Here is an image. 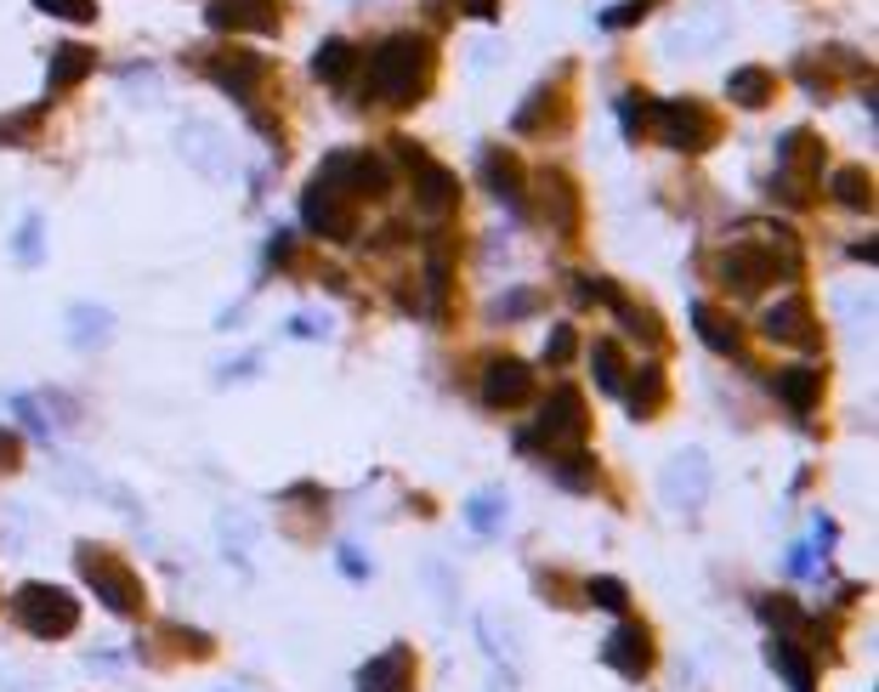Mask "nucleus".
Returning <instances> with one entry per match:
<instances>
[{
	"label": "nucleus",
	"mask_w": 879,
	"mask_h": 692,
	"mask_svg": "<svg viewBox=\"0 0 879 692\" xmlns=\"http://www.w3.org/2000/svg\"><path fill=\"white\" fill-rule=\"evenodd\" d=\"M358 692H415V653L386 648L381 658H369L358 670Z\"/></svg>",
	"instance_id": "6ab92c4d"
},
{
	"label": "nucleus",
	"mask_w": 879,
	"mask_h": 692,
	"mask_svg": "<svg viewBox=\"0 0 879 692\" xmlns=\"http://www.w3.org/2000/svg\"><path fill=\"white\" fill-rule=\"evenodd\" d=\"M12 409L23 414V426H29L35 437H52V420L40 414V398H12Z\"/></svg>",
	"instance_id": "49530a36"
},
{
	"label": "nucleus",
	"mask_w": 879,
	"mask_h": 692,
	"mask_svg": "<svg viewBox=\"0 0 879 692\" xmlns=\"http://www.w3.org/2000/svg\"><path fill=\"white\" fill-rule=\"evenodd\" d=\"M23 465V437L12 426H0V472H17Z\"/></svg>",
	"instance_id": "09e8293b"
},
{
	"label": "nucleus",
	"mask_w": 879,
	"mask_h": 692,
	"mask_svg": "<svg viewBox=\"0 0 879 692\" xmlns=\"http://www.w3.org/2000/svg\"><path fill=\"white\" fill-rule=\"evenodd\" d=\"M323 182H335L346 200H386V193H392V170L374 154H364V148H346V154L323 159Z\"/></svg>",
	"instance_id": "9d476101"
},
{
	"label": "nucleus",
	"mask_w": 879,
	"mask_h": 692,
	"mask_svg": "<svg viewBox=\"0 0 879 692\" xmlns=\"http://www.w3.org/2000/svg\"><path fill=\"white\" fill-rule=\"evenodd\" d=\"M290 335L313 341V335H330V324H323V318H313V312H295V318H290Z\"/></svg>",
	"instance_id": "3c124183"
},
{
	"label": "nucleus",
	"mask_w": 879,
	"mask_h": 692,
	"mask_svg": "<svg viewBox=\"0 0 879 692\" xmlns=\"http://www.w3.org/2000/svg\"><path fill=\"white\" fill-rule=\"evenodd\" d=\"M619 284L613 279H601V273H573V302L579 307H613L619 302Z\"/></svg>",
	"instance_id": "c9c22d12"
},
{
	"label": "nucleus",
	"mask_w": 879,
	"mask_h": 692,
	"mask_svg": "<svg viewBox=\"0 0 879 692\" xmlns=\"http://www.w3.org/2000/svg\"><path fill=\"white\" fill-rule=\"evenodd\" d=\"M483 182H488V193H494V200L506 205L511 216H522V210H527L522 165H517V154H511V148H488V154H483Z\"/></svg>",
	"instance_id": "a211bd4d"
},
{
	"label": "nucleus",
	"mask_w": 879,
	"mask_h": 692,
	"mask_svg": "<svg viewBox=\"0 0 879 692\" xmlns=\"http://www.w3.org/2000/svg\"><path fill=\"white\" fill-rule=\"evenodd\" d=\"M534 398V369L522 358H488L483 363V403L488 409H522Z\"/></svg>",
	"instance_id": "4468645a"
},
{
	"label": "nucleus",
	"mask_w": 879,
	"mask_h": 692,
	"mask_svg": "<svg viewBox=\"0 0 879 692\" xmlns=\"http://www.w3.org/2000/svg\"><path fill=\"white\" fill-rule=\"evenodd\" d=\"M534 188H539V216L550 221V228H557L562 239L579 233V188H573L568 170H539Z\"/></svg>",
	"instance_id": "dca6fc26"
},
{
	"label": "nucleus",
	"mask_w": 879,
	"mask_h": 692,
	"mask_svg": "<svg viewBox=\"0 0 879 692\" xmlns=\"http://www.w3.org/2000/svg\"><path fill=\"white\" fill-rule=\"evenodd\" d=\"M448 279H455V267H448V239H432L425 244V318L448 312Z\"/></svg>",
	"instance_id": "393cba45"
},
{
	"label": "nucleus",
	"mask_w": 879,
	"mask_h": 692,
	"mask_svg": "<svg viewBox=\"0 0 879 692\" xmlns=\"http://www.w3.org/2000/svg\"><path fill=\"white\" fill-rule=\"evenodd\" d=\"M205 23L216 35H272L279 29V0H211Z\"/></svg>",
	"instance_id": "f8f14e48"
},
{
	"label": "nucleus",
	"mask_w": 879,
	"mask_h": 692,
	"mask_svg": "<svg viewBox=\"0 0 879 692\" xmlns=\"http://www.w3.org/2000/svg\"><path fill=\"white\" fill-rule=\"evenodd\" d=\"M761 335L772 346H812L817 330H812V307H806V295H784L777 307L761 312Z\"/></svg>",
	"instance_id": "f3484780"
},
{
	"label": "nucleus",
	"mask_w": 879,
	"mask_h": 692,
	"mask_svg": "<svg viewBox=\"0 0 879 692\" xmlns=\"http://www.w3.org/2000/svg\"><path fill=\"white\" fill-rule=\"evenodd\" d=\"M527 312H539V295L534 290H511V295H499V302L488 307L494 324H511V318H527Z\"/></svg>",
	"instance_id": "a19ab883"
},
{
	"label": "nucleus",
	"mask_w": 879,
	"mask_h": 692,
	"mask_svg": "<svg viewBox=\"0 0 879 692\" xmlns=\"http://www.w3.org/2000/svg\"><path fill=\"white\" fill-rule=\"evenodd\" d=\"M766 664L789 681V692H817V676H812L806 653L794 648V636H772V641H766Z\"/></svg>",
	"instance_id": "b1692460"
},
{
	"label": "nucleus",
	"mask_w": 879,
	"mask_h": 692,
	"mask_svg": "<svg viewBox=\"0 0 879 692\" xmlns=\"http://www.w3.org/2000/svg\"><path fill=\"white\" fill-rule=\"evenodd\" d=\"M205 74L233 97V103H256V91H262V80H267V57L262 52H216L211 63H205Z\"/></svg>",
	"instance_id": "ddd939ff"
},
{
	"label": "nucleus",
	"mask_w": 879,
	"mask_h": 692,
	"mask_svg": "<svg viewBox=\"0 0 879 692\" xmlns=\"http://www.w3.org/2000/svg\"><path fill=\"white\" fill-rule=\"evenodd\" d=\"M12 261L17 267H40L46 261V216L40 210H29L17 221V233H12Z\"/></svg>",
	"instance_id": "7c9ffc66"
},
{
	"label": "nucleus",
	"mask_w": 879,
	"mask_h": 692,
	"mask_svg": "<svg viewBox=\"0 0 879 692\" xmlns=\"http://www.w3.org/2000/svg\"><path fill=\"white\" fill-rule=\"evenodd\" d=\"M601 664H608V670H619L624 681H641V676L652 670V636H647V625H630V619H624L608 641H601Z\"/></svg>",
	"instance_id": "2eb2a0df"
},
{
	"label": "nucleus",
	"mask_w": 879,
	"mask_h": 692,
	"mask_svg": "<svg viewBox=\"0 0 879 692\" xmlns=\"http://www.w3.org/2000/svg\"><path fill=\"white\" fill-rule=\"evenodd\" d=\"M352 68H358V46L341 40V35L323 40L318 52H313V80H323V86H346Z\"/></svg>",
	"instance_id": "cd10ccee"
},
{
	"label": "nucleus",
	"mask_w": 879,
	"mask_h": 692,
	"mask_svg": "<svg viewBox=\"0 0 879 692\" xmlns=\"http://www.w3.org/2000/svg\"><path fill=\"white\" fill-rule=\"evenodd\" d=\"M585 602L608 607V613H624L630 607V590H624V579H613V574H596V579H585Z\"/></svg>",
	"instance_id": "e433bc0d"
},
{
	"label": "nucleus",
	"mask_w": 879,
	"mask_h": 692,
	"mask_svg": "<svg viewBox=\"0 0 879 692\" xmlns=\"http://www.w3.org/2000/svg\"><path fill=\"white\" fill-rule=\"evenodd\" d=\"M301 221H307V233L330 239V244H346L352 233H358V210H352V200L323 177H313V188L301 193Z\"/></svg>",
	"instance_id": "6e6552de"
},
{
	"label": "nucleus",
	"mask_w": 879,
	"mask_h": 692,
	"mask_svg": "<svg viewBox=\"0 0 879 692\" xmlns=\"http://www.w3.org/2000/svg\"><path fill=\"white\" fill-rule=\"evenodd\" d=\"M432 68H437V52L425 35H392L374 46L369 57V97L374 103H392V108H409L425 97V86H432Z\"/></svg>",
	"instance_id": "f257e3e1"
},
{
	"label": "nucleus",
	"mask_w": 879,
	"mask_h": 692,
	"mask_svg": "<svg viewBox=\"0 0 879 692\" xmlns=\"http://www.w3.org/2000/svg\"><path fill=\"white\" fill-rule=\"evenodd\" d=\"M392 154L409 165V188H415V205L425 210V216H448L460 205V177L448 165H437L432 154H425L420 142H409V137H392Z\"/></svg>",
	"instance_id": "39448f33"
},
{
	"label": "nucleus",
	"mask_w": 879,
	"mask_h": 692,
	"mask_svg": "<svg viewBox=\"0 0 879 692\" xmlns=\"http://www.w3.org/2000/svg\"><path fill=\"white\" fill-rule=\"evenodd\" d=\"M216 528H221V546L233 551V562L250 567V546H256V534H262V528L250 523L244 511H221V523H216Z\"/></svg>",
	"instance_id": "473e14b6"
},
{
	"label": "nucleus",
	"mask_w": 879,
	"mask_h": 692,
	"mask_svg": "<svg viewBox=\"0 0 879 692\" xmlns=\"http://www.w3.org/2000/svg\"><path fill=\"white\" fill-rule=\"evenodd\" d=\"M35 7H40L46 17H63V23H91V17H97L91 0H35Z\"/></svg>",
	"instance_id": "37998d69"
},
{
	"label": "nucleus",
	"mask_w": 879,
	"mask_h": 692,
	"mask_svg": "<svg viewBox=\"0 0 879 692\" xmlns=\"http://www.w3.org/2000/svg\"><path fill=\"white\" fill-rule=\"evenodd\" d=\"M590 363H596V386L601 392H624V353L613 341H596L590 346Z\"/></svg>",
	"instance_id": "f704fd0d"
},
{
	"label": "nucleus",
	"mask_w": 879,
	"mask_h": 692,
	"mask_svg": "<svg viewBox=\"0 0 879 692\" xmlns=\"http://www.w3.org/2000/svg\"><path fill=\"white\" fill-rule=\"evenodd\" d=\"M506 523H511V500H506L499 488H476L471 500H466V528H471V534L494 539Z\"/></svg>",
	"instance_id": "a878e982"
},
{
	"label": "nucleus",
	"mask_w": 879,
	"mask_h": 692,
	"mask_svg": "<svg viewBox=\"0 0 879 692\" xmlns=\"http://www.w3.org/2000/svg\"><path fill=\"white\" fill-rule=\"evenodd\" d=\"M341 574L346 579H369V556H358V546H341Z\"/></svg>",
	"instance_id": "603ef678"
},
{
	"label": "nucleus",
	"mask_w": 879,
	"mask_h": 692,
	"mask_svg": "<svg viewBox=\"0 0 879 692\" xmlns=\"http://www.w3.org/2000/svg\"><path fill=\"white\" fill-rule=\"evenodd\" d=\"M74 567H80V579L91 585V597L103 602L109 613H125V619L142 613V579H137V567H125L103 546H80V551H74Z\"/></svg>",
	"instance_id": "f03ea898"
},
{
	"label": "nucleus",
	"mask_w": 879,
	"mask_h": 692,
	"mask_svg": "<svg viewBox=\"0 0 879 692\" xmlns=\"http://www.w3.org/2000/svg\"><path fill=\"white\" fill-rule=\"evenodd\" d=\"M550 108H557V86H534V91H527V103L517 108L511 126H517V131H539V119H550Z\"/></svg>",
	"instance_id": "58836bf2"
},
{
	"label": "nucleus",
	"mask_w": 879,
	"mask_h": 692,
	"mask_svg": "<svg viewBox=\"0 0 879 692\" xmlns=\"http://www.w3.org/2000/svg\"><path fill=\"white\" fill-rule=\"evenodd\" d=\"M624 403H630L636 420H652V414H659V403H664V369H659V363H641L636 381L624 386Z\"/></svg>",
	"instance_id": "c85d7f7f"
},
{
	"label": "nucleus",
	"mask_w": 879,
	"mask_h": 692,
	"mask_svg": "<svg viewBox=\"0 0 879 692\" xmlns=\"http://www.w3.org/2000/svg\"><path fill=\"white\" fill-rule=\"evenodd\" d=\"M290 256H295V233L290 228H272V239H267V267H290Z\"/></svg>",
	"instance_id": "de8ad7c7"
},
{
	"label": "nucleus",
	"mask_w": 879,
	"mask_h": 692,
	"mask_svg": "<svg viewBox=\"0 0 879 692\" xmlns=\"http://www.w3.org/2000/svg\"><path fill=\"white\" fill-rule=\"evenodd\" d=\"M715 279L726 290H738V295H755L766 279H777V256L755 239H738V244H726V251L715 256Z\"/></svg>",
	"instance_id": "9b49d317"
},
{
	"label": "nucleus",
	"mask_w": 879,
	"mask_h": 692,
	"mask_svg": "<svg viewBox=\"0 0 879 692\" xmlns=\"http://www.w3.org/2000/svg\"><path fill=\"white\" fill-rule=\"evenodd\" d=\"M176 154H182L205 182H228V177H233L228 131L211 126V119H182V126H176Z\"/></svg>",
	"instance_id": "0eeeda50"
},
{
	"label": "nucleus",
	"mask_w": 879,
	"mask_h": 692,
	"mask_svg": "<svg viewBox=\"0 0 879 692\" xmlns=\"http://www.w3.org/2000/svg\"><path fill=\"white\" fill-rule=\"evenodd\" d=\"M460 12H466V17H483V23H494V17H499V0H460Z\"/></svg>",
	"instance_id": "864d4df0"
},
{
	"label": "nucleus",
	"mask_w": 879,
	"mask_h": 692,
	"mask_svg": "<svg viewBox=\"0 0 879 692\" xmlns=\"http://www.w3.org/2000/svg\"><path fill=\"white\" fill-rule=\"evenodd\" d=\"M812 567H817L812 546H794V556H789V574H812Z\"/></svg>",
	"instance_id": "5fc2aeb1"
},
{
	"label": "nucleus",
	"mask_w": 879,
	"mask_h": 692,
	"mask_svg": "<svg viewBox=\"0 0 879 692\" xmlns=\"http://www.w3.org/2000/svg\"><path fill=\"white\" fill-rule=\"evenodd\" d=\"M68 341L80 353H97V346L114 341V312L109 307H91V302H74L68 307Z\"/></svg>",
	"instance_id": "5701e85b"
},
{
	"label": "nucleus",
	"mask_w": 879,
	"mask_h": 692,
	"mask_svg": "<svg viewBox=\"0 0 879 692\" xmlns=\"http://www.w3.org/2000/svg\"><path fill=\"white\" fill-rule=\"evenodd\" d=\"M256 363H262L256 353H244V358H233V363H221L216 381H221V386H228V381H250V375H256Z\"/></svg>",
	"instance_id": "8fccbe9b"
},
{
	"label": "nucleus",
	"mask_w": 879,
	"mask_h": 692,
	"mask_svg": "<svg viewBox=\"0 0 879 692\" xmlns=\"http://www.w3.org/2000/svg\"><path fill=\"white\" fill-rule=\"evenodd\" d=\"M12 613H17V625L29 636H40V641L74 636V625H80V602H74L68 590H58V585H23L12 597Z\"/></svg>",
	"instance_id": "423d86ee"
},
{
	"label": "nucleus",
	"mask_w": 879,
	"mask_h": 692,
	"mask_svg": "<svg viewBox=\"0 0 879 692\" xmlns=\"http://www.w3.org/2000/svg\"><path fill=\"white\" fill-rule=\"evenodd\" d=\"M772 392L784 398L794 414H812L817 409V398H823V369L817 363H794V369H777V381H772Z\"/></svg>",
	"instance_id": "4be33fe9"
},
{
	"label": "nucleus",
	"mask_w": 879,
	"mask_h": 692,
	"mask_svg": "<svg viewBox=\"0 0 879 692\" xmlns=\"http://www.w3.org/2000/svg\"><path fill=\"white\" fill-rule=\"evenodd\" d=\"M641 17H647V0H624V7L601 12V29H630V23H641Z\"/></svg>",
	"instance_id": "a18cd8bd"
},
{
	"label": "nucleus",
	"mask_w": 879,
	"mask_h": 692,
	"mask_svg": "<svg viewBox=\"0 0 879 692\" xmlns=\"http://www.w3.org/2000/svg\"><path fill=\"white\" fill-rule=\"evenodd\" d=\"M40 119H46V103L7 114V119H0V148H29V142H35V131H40Z\"/></svg>",
	"instance_id": "72a5a7b5"
},
{
	"label": "nucleus",
	"mask_w": 879,
	"mask_h": 692,
	"mask_svg": "<svg viewBox=\"0 0 879 692\" xmlns=\"http://www.w3.org/2000/svg\"><path fill=\"white\" fill-rule=\"evenodd\" d=\"M573 353H579V335H573V324H557V330H550L545 358H550V363H573Z\"/></svg>",
	"instance_id": "c03bdc74"
},
{
	"label": "nucleus",
	"mask_w": 879,
	"mask_h": 692,
	"mask_svg": "<svg viewBox=\"0 0 879 692\" xmlns=\"http://www.w3.org/2000/svg\"><path fill=\"white\" fill-rule=\"evenodd\" d=\"M550 472H557L562 488H590V483H596V460H590L585 449H562V460L550 465Z\"/></svg>",
	"instance_id": "4c0bfd02"
},
{
	"label": "nucleus",
	"mask_w": 879,
	"mask_h": 692,
	"mask_svg": "<svg viewBox=\"0 0 879 692\" xmlns=\"http://www.w3.org/2000/svg\"><path fill=\"white\" fill-rule=\"evenodd\" d=\"M710 488H715V472H710V454L703 449H681L659 472V494H664L670 511H703Z\"/></svg>",
	"instance_id": "1a4fd4ad"
},
{
	"label": "nucleus",
	"mask_w": 879,
	"mask_h": 692,
	"mask_svg": "<svg viewBox=\"0 0 879 692\" xmlns=\"http://www.w3.org/2000/svg\"><path fill=\"white\" fill-rule=\"evenodd\" d=\"M91 63H97V52H91V46H74V40L52 46V63H46V103L80 86L86 74H91Z\"/></svg>",
	"instance_id": "aec40b11"
},
{
	"label": "nucleus",
	"mask_w": 879,
	"mask_h": 692,
	"mask_svg": "<svg viewBox=\"0 0 879 692\" xmlns=\"http://www.w3.org/2000/svg\"><path fill=\"white\" fill-rule=\"evenodd\" d=\"M619 126H624V137H630V142L647 131V97L641 91H624L619 97Z\"/></svg>",
	"instance_id": "79ce46f5"
},
{
	"label": "nucleus",
	"mask_w": 879,
	"mask_h": 692,
	"mask_svg": "<svg viewBox=\"0 0 879 692\" xmlns=\"http://www.w3.org/2000/svg\"><path fill=\"white\" fill-rule=\"evenodd\" d=\"M761 619L772 625V636H794L800 625H806V613H800L789 597H766V602H761Z\"/></svg>",
	"instance_id": "ea45409f"
},
{
	"label": "nucleus",
	"mask_w": 879,
	"mask_h": 692,
	"mask_svg": "<svg viewBox=\"0 0 879 692\" xmlns=\"http://www.w3.org/2000/svg\"><path fill=\"white\" fill-rule=\"evenodd\" d=\"M585 432H590V414H585L579 386H557L545 398L534 432L517 437V449H539V443H545V449H585Z\"/></svg>",
	"instance_id": "7ed1b4c3"
},
{
	"label": "nucleus",
	"mask_w": 879,
	"mask_h": 692,
	"mask_svg": "<svg viewBox=\"0 0 879 692\" xmlns=\"http://www.w3.org/2000/svg\"><path fill=\"white\" fill-rule=\"evenodd\" d=\"M692 330H698V341L710 346V353H721V358H738V353H743V330H738L721 307H710V302H692Z\"/></svg>",
	"instance_id": "412c9836"
},
{
	"label": "nucleus",
	"mask_w": 879,
	"mask_h": 692,
	"mask_svg": "<svg viewBox=\"0 0 879 692\" xmlns=\"http://www.w3.org/2000/svg\"><path fill=\"white\" fill-rule=\"evenodd\" d=\"M772 91H777V80H772V68H761V63H743V68L726 74V97H732L738 108H766Z\"/></svg>",
	"instance_id": "bb28decb"
},
{
	"label": "nucleus",
	"mask_w": 879,
	"mask_h": 692,
	"mask_svg": "<svg viewBox=\"0 0 879 692\" xmlns=\"http://www.w3.org/2000/svg\"><path fill=\"white\" fill-rule=\"evenodd\" d=\"M647 126L664 148L675 154H703L715 142V114L692 103V97H664V103H647Z\"/></svg>",
	"instance_id": "20e7f679"
},
{
	"label": "nucleus",
	"mask_w": 879,
	"mask_h": 692,
	"mask_svg": "<svg viewBox=\"0 0 879 692\" xmlns=\"http://www.w3.org/2000/svg\"><path fill=\"white\" fill-rule=\"evenodd\" d=\"M828 193H835V205H845V210H874V177L863 165H840L835 177H828Z\"/></svg>",
	"instance_id": "c756f323"
},
{
	"label": "nucleus",
	"mask_w": 879,
	"mask_h": 692,
	"mask_svg": "<svg viewBox=\"0 0 879 692\" xmlns=\"http://www.w3.org/2000/svg\"><path fill=\"white\" fill-rule=\"evenodd\" d=\"M613 312H619V324L630 330V335H641L647 346H664V324H659V312H652V307H636L630 295H619Z\"/></svg>",
	"instance_id": "2f4dec72"
}]
</instances>
